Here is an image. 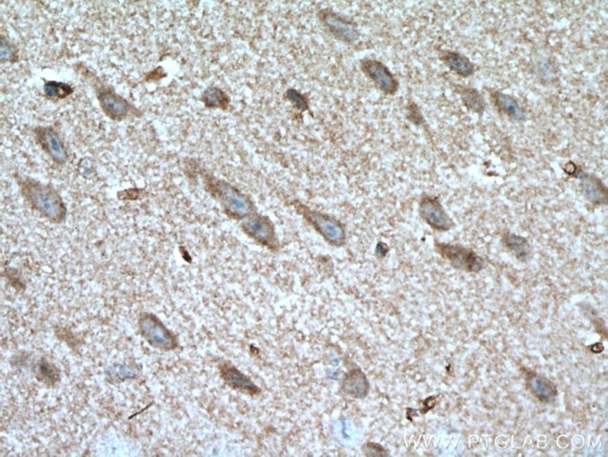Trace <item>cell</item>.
<instances>
[{
    "instance_id": "d6986e66",
    "label": "cell",
    "mask_w": 608,
    "mask_h": 457,
    "mask_svg": "<svg viewBox=\"0 0 608 457\" xmlns=\"http://www.w3.org/2000/svg\"><path fill=\"white\" fill-rule=\"evenodd\" d=\"M506 246L514 252L517 259L521 260L528 259L530 255V246L525 239L517 235H509L506 236Z\"/></svg>"
},
{
    "instance_id": "3957f363",
    "label": "cell",
    "mask_w": 608,
    "mask_h": 457,
    "mask_svg": "<svg viewBox=\"0 0 608 457\" xmlns=\"http://www.w3.org/2000/svg\"><path fill=\"white\" fill-rule=\"evenodd\" d=\"M361 70L385 94L393 95L398 90L399 82L380 61L365 60L361 62Z\"/></svg>"
},
{
    "instance_id": "8fae6325",
    "label": "cell",
    "mask_w": 608,
    "mask_h": 457,
    "mask_svg": "<svg viewBox=\"0 0 608 457\" xmlns=\"http://www.w3.org/2000/svg\"><path fill=\"white\" fill-rule=\"evenodd\" d=\"M245 232L260 243L269 244L273 243L274 231L268 220L255 215L245 220L244 223Z\"/></svg>"
},
{
    "instance_id": "ba28073f",
    "label": "cell",
    "mask_w": 608,
    "mask_h": 457,
    "mask_svg": "<svg viewBox=\"0 0 608 457\" xmlns=\"http://www.w3.org/2000/svg\"><path fill=\"white\" fill-rule=\"evenodd\" d=\"M322 18L333 35L341 41L354 42L359 39V32L354 24L343 19L337 13L326 12Z\"/></svg>"
},
{
    "instance_id": "4fadbf2b",
    "label": "cell",
    "mask_w": 608,
    "mask_h": 457,
    "mask_svg": "<svg viewBox=\"0 0 608 457\" xmlns=\"http://www.w3.org/2000/svg\"><path fill=\"white\" fill-rule=\"evenodd\" d=\"M343 389L350 397L364 398L369 391V384L361 370H352L343 379Z\"/></svg>"
},
{
    "instance_id": "2e32d148",
    "label": "cell",
    "mask_w": 608,
    "mask_h": 457,
    "mask_svg": "<svg viewBox=\"0 0 608 457\" xmlns=\"http://www.w3.org/2000/svg\"><path fill=\"white\" fill-rule=\"evenodd\" d=\"M584 192L587 198L593 203H602L607 199V192L602 183L594 177H586L583 181Z\"/></svg>"
},
{
    "instance_id": "277c9868",
    "label": "cell",
    "mask_w": 608,
    "mask_h": 457,
    "mask_svg": "<svg viewBox=\"0 0 608 457\" xmlns=\"http://www.w3.org/2000/svg\"><path fill=\"white\" fill-rule=\"evenodd\" d=\"M140 324L141 334L154 347L167 350L175 347V337L154 316L145 315L141 319Z\"/></svg>"
},
{
    "instance_id": "7c38bea8",
    "label": "cell",
    "mask_w": 608,
    "mask_h": 457,
    "mask_svg": "<svg viewBox=\"0 0 608 457\" xmlns=\"http://www.w3.org/2000/svg\"><path fill=\"white\" fill-rule=\"evenodd\" d=\"M420 213L427 222L436 228H447L449 219L438 200L433 198L423 199L420 204Z\"/></svg>"
},
{
    "instance_id": "8992f818",
    "label": "cell",
    "mask_w": 608,
    "mask_h": 457,
    "mask_svg": "<svg viewBox=\"0 0 608 457\" xmlns=\"http://www.w3.org/2000/svg\"><path fill=\"white\" fill-rule=\"evenodd\" d=\"M37 137L42 148L53 161L57 164L66 163L68 161V154L65 145L61 140L60 134L52 127H39L36 129Z\"/></svg>"
},
{
    "instance_id": "603a6c76",
    "label": "cell",
    "mask_w": 608,
    "mask_h": 457,
    "mask_svg": "<svg viewBox=\"0 0 608 457\" xmlns=\"http://www.w3.org/2000/svg\"><path fill=\"white\" fill-rule=\"evenodd\" d=\"M287 98L289 102L293 103V105L300 109V110H306L308 108L307 100H306V98L303 94L298 92L297 90L289 89L287 92Z\"/></svg>"
},
{
    "instance_id": "e0dca14e",
    "label": "cell",
    "mask_w": 608,
    "mask_h": 457,
    "mask_svg": "<svg viewBox=\"0 0 608 457\" xmlns=\"http://www.w3.org/2000/svg\"><path fill=\"white\" fill-rule=\"evenodd\" d=\"M224 378L231 386L247 391V392L255 393V384L235 368H229L225 369V371H224Z\"/></svg>"
},
{
    "instance_id": "6da1fadb",
    "label": "cell",
    "mask_w": 608,
    "mask_h": 457,
    "mask_svg": "<svg viewBox=\"0 0 608 457\" xmlns=\"http://www.w3.org/2000/svg\"><path fill=\"white\" fill-rule=\"evenodd\" d=\"M21 186L24 196L36 211L52 222H60L65 219V204L52 187L32 179H26Z\"/></svg>"
},
{
    "instance_id": "5bb4252c",
    "label": "cell",
    "mask_w": 608,
    "mask_h": 457,
    "mask_svg": "<svg viewBox=\"0 0 608 457\" xmlns=\"http://www.w3.org/2000/svg\"><path fill=\"white\" fill-rule=\"evenodd\" d=\"M442 60L452 71L463 77L471 76L474 73V64L469 58L458 53L447 51L445 53Z\"/></svg>"
},
{
    "instance_id": "7402d4cb",
    "label": "cell",
    "mask_w": 608,
    "mask_h": 457,
    "mask_svg": "<svg viewBox=\"0 0 608 457\" xmlns=\"http://www.w3.org/2000/svg\"><path fill=\"white\" fill-rule=\"evenodd\" d=\"M18 50L15 45L10 44L4 36L0 39V57L1 62H16L18 60Z\"/></svg>"
},
{
    "instance_id": "9c48e42d",
    "label": "cell",
    "mask_w": 608,
    "mask_h": 457,
    "mask_svg": "<svg viewBox=\"0 0 608 457\" xmlns=\"http://www.w3.org/2000/svg\"><path fill=\"white\" fill-rule=\"evenodd\" d=\"M309 219L313 222L314 227L321 233L328 241L333 244H341L345 239V233L342 227L329 217L325 215L309 212Z\"/></svg>"
},
{
    "instance_id": "52a82bcc",
    "label": "cell",
    "mask_w": 608,
    "mask_h": 457,
    "mask_svg": "<svg viewBox=\"0 0 608 457\" xmlns=\"http://www.w3.org/2000/svg\"><path fill=\"white\" fill-rule=\"evenodd\" d=\"M442 254L452 262L456 267L463 268L470 272H479L484 267L481 258L474 252L460 247H442Z\"/></svg>"
},
{
    "instance_id": "30bf717a",
    "label": "cell",
    "mask_w": 608,
    "mask_h": 457,
    "mask_svg": "<svg viewBox=\"0 0 608 457\" xmlns=\"http://www.w3.org/2000/svg\"><path fill=\"white\" fill-rule=\"evenodd\" d=\"M526 385L528 390L532 393L533 397L537 398L541 402H551L558 395L556 385L541 375L528 374Z\"/></svg>"
},
{
    "instance_id": "9a60e30c",
    "label": "cell",
    "mask_w": 608,
    "mask_h": 457,
    "mask_svg": "<svg viewBox=\"0 0 608 457\" xmlns=\"http://www.w3.org/2000/svg\"><path fill=\"white\" fill-rule=\"evenodd\" d=\"M493 100H494L497 108L508 114L510 118L516 119V120H521V119L525 118L524 111L522 110L519 102L513 97H511L510 95L496 92L493 94Z\"/></svg>"
},
{
    "instance_id": "ffe728a7",
    "label": "cell",
    "mask_w": 608,
    "mask_h": 457,
    "mask_svg": "<svg viewBox=\"0 0 608 457\" xmlns=\"http://www.w3.org/2000/svg\"><path fill=\"white\" fill-rule=\"evenodd\" d=\"M44 91L51 99H65L73 94V89L68 84L57 81H48L44 87Z\"/></svg>"
},
{
    "instance_id": "ac0fdd59",
    "label": "cell",
    "mask_w": 608,
    "mask_h": 457,
    "mask_svg": "<svg viewBox=\"0 0 608 457\" xmlns=\"http://www.w3.org/2000/svg\"><path fill=\"white\" fill-rule=\"evenodd\" d=\"M202 102L209 108L225 109L229 105V99L225 93L217 87H209L202 95Z\"/></svg>"
},
{
    "instance_id": "44dd1931",
    "label": "cell",
    "mask_w": 608,
    "mask_h": 457,
    "mask_svg": "<svg viewBox=\"0 0 608 457\" xmlns=\"http://www.w3.org/2000/svg\"><path fill=\"white\" fill-rule=\"evenodd\" d=\"M461 97L464 103L469 109L479 111L485 108L484 100L482 96L476 90L473 89H464L461 92Z\"/></svg>"
},
{
    "instance_id": "7a4b0ae2",
    "label": "cell",
    "mask_w": 608,
    "mask_h": 457,
    "mask_svg": "<svg viewBox=\"0 0 608 457\" xmlns=\"http://www.w3.org/2000/svg\"><path fill=\"white\" fill-rule=\"evenodd\" d=\"M215 188L217 197L229 214L242 217L251 212L252 204L250 201L235 188L224 182H218Z\"/></svg>"
},
{
    "instance_id": "5b68a950",
    "label": "cell",
    "mask_w": 608,
    "mask_h": 457,
    "mask_svg": "<svg viewBox=\"0 0 608 457\" xmlns=\"http://www.w3.org/2000/svg\"><path fill=\"white\" fill-rule=\"evenodd\" d=\"M97 97L104 113L114 120H121L126 118L132 109L124 98L109 87H100L98 89Z\"/></svg>"
}]
</instances>
